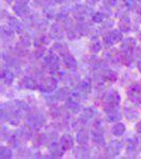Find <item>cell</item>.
I'll return each mask as SVG.
<instances>
[{
    "instance_id": "1",
    "label": "cell",
    "mask_w": 141,
    "mask_h": 159,
    "mask_svg": "<svg viewBox=\"0 0 141 159\" xmlns=\"http://www.w3.org/2000/svg\"><path fill=\"white\" fill-rule=\"evenodd\" d=\"M120 100H121L120 94L116 90L108 91L105 96V110L109 112L117 109L118 105L120 103Z\"/></svg>"
},
{
    "instance_id": "2",
    "label": "cell",
    "mask_w": 141,
    "mask_h": 159,
    "mask_svg": "<svg viewBox=\"0 0 141 159\" xmlns=\"http://www.w3.org/2000/svg\"><path fill=\"white\" fill-rule=\"evenodd\" d=\"M127 97L133 103L141 104V85L140 84H134L130 86L126 90Z\"/></svg>"
},
{
    "instance_id": "3",
    "label": "cell",
    "mask_w": 141,
    "mask_h": 159,
    "mask_svg": "<svg viewBox=\"0 0 141 159\" xmlns=\"http://www.w3.org/2000/svg\"><path fill=\"white\" fill-rule=\"evenodd\" d=\"M122 39V32L119 30H112L111 32H109L106 36L104 37L103 42L104 45H106L107 47L112 46L115 43H118L120 40Z\"/></svg>"
},
{
    "instance_id": "4",
    "label": "cell",
    "mask_w": 141,
    "mask_h": 159,
    "mask_svg": "<svg viewBox=\"0 0 141 159\" xmlns=\"http://www.w3.org/2000/svg\"><path fill=\"white\" fill-rule=\"evenodd\" d=\"M56 86H57V81L54 78H46L42 81L39 85L40 90L43 92H47V93H50L53 90L56 89Z\"/></svg>"
},
{
    "instance_id": "5",
    "label": "cell",
    "mask_w": 141,
    "mask_h": 159,
    "mask_svg": "<svg viewBox=\"0 0 141 159\" xmlns=\"http://www.w3.org/2000/svg\"><path fill=\"white\" fill-rule=\"evenodd\" d=\"M28 125L31 127V129H39L45 125V119L40 116H31L28 118Z\"/></svg>"
},
{
    "instance_id": "6",
    "label": "cell",
    "mask_w": 141,
    "mask_h": 159,
    "mask_svg": "<svg viewBox=\"0 0 141 159\" xmlns=\"http://www.w3.org/2000/svg\"><path fill=\"white\" fill-rule=\"evenodd\" d=\"M45 64L50 71H56L58 70V57L57 55L52 53L45 57Z\"/></svg>"
},
{
    "instance_id": "7",
    "label": "cell",
    "mask_w": 141,
    "mask_h": 159,
    "mask_svg": "<svg viewBox=\"0 0 141 159\" xmlns=\"http://www.w3.org/2000/svg\"><path fill=\"white\" fill-rule=\"evenodd\" d=\"M122 148V143L119 142L117 140H114L109 143V145L106 148V154L111 157H114V156H117L118 154L120 153Z\"/></svg>"
},
{
    "instance_id": "8",
    "label": "cell",
    "mask_w": 141,
    "mask_h": 159,
    "mask_svg": "<svg viewBox=\"0 0 141 159\" xmlns=\"http://www.w3.org/2000/svg\"><path fill=\"white\" fill-rule=\"evenodd\" d=\"M58 144L61 145V150H63L64 152H66V151L70 150V148L73 147V138L71 137L70 135H64L60 139Z\"/></svg>"
},
{
    "instance_id": "9",
    "label": "cell",
    "mask_w": 141,
    "mask_h": 159,
    "mask_svg": "<svg viewBox=\"0 0 141 159\" xmlns=\"http://www.w3.org/2000/svg\"><path fill=\"white\" fill-rule=\"evenodd\" d=\"M63 61H64V64L66 65V67L69 68V69H74L78 66V63H76V60L74 58V56L70 53H67L63 56Z\"/></svg>"
},
{
    "instance_id": "10",
    "label": "cell",
    "mask_w": 141,
    "mask_h": 159,
    "mask_svg": "<svg viewBox=\"0 0 141 159\" xmlns=\"http://www.w3.org/2000/svg\"><path fill=\"white\" fill-rule=\"evenodd\" d=\"M14 11L18 16H25L30 10L28 7L27 3H18V2H16V4L14 6Z\"/></svg>"
},
{
    "instance_id": "11",
    "label": "cell",
    "mask_w": 141,
    "mask_h": 159,
    "mask_svg": "<svg viewBox=\"0 0 141 159\" xmlns=\"http://www.w3.org/2000/svg\"><path fill=\"white\" fill-rule=\"evenodd\" d=\"M7 25H9V27H11L12 29L14 30L15 32H17V33H20L22 30H24L21 22H20L18 19L14 18V17H10L9 21H7Z\"/></svg>"
},
{
    "instance_id": "12",
    "label": "cell",
    "mask_w": 141,
    "mask_h": 159,
    "mask_svg": "<svg viewBox=\"0 0 141 159\" xmlns=\"http://www.w3.org/2000/svg\"><path fill=\"white\" fill-rule=\"evenodd\" d=\"M20 85L27 89H35L37 87L36 82L32 78H29V76H25V78L21 80V82H20Z\"/></svg>"
},
{
    "instance_id": "13",
    "label": "cell",
    "mask_w": 141,
    "mask_h": 159,
    "mask_svg": "<svg viewBox=\"0 0 141 159\" xmlns=\"http://www.w3.org/2000/svg\"><path fill=\"white\" fill-rule=\"evenodd\" d=\"M50 37L53 39H58V38L63 37V30L58 25H53L50 29Z\"/></svg>"
},
{
    "instance_id": "14",
    "label": "cell",
    "mask_w": 141,
    "mask_h": 159,
    "mask_svg": "<svg viewBox=\"0 0 141 159\" xmlns=\"http://www.w3.org/2000/svg\"><path fill=\"white\" fill-rule=\"evenodd\" d=\"M89 140V135L85 129H81L76 134V141H78L79 144H86Z\"/></svg>"
},
{
    "instance_id": "15",
    "label": "cell",
    "mask_w": 141,
    "mask_h": 159,
    "mask_svg": "<svg viewBox=\"0 0 141 159\" xmlns=\"http://www.w3.org/2000/svg\"><path fill=\"white\" fill-rule=\"evenodd\" d=\"M52 50L54 51V52L58 53V54L61 55V56H64V55L67 54V53L69 52L67 46H66L65 43H54V46H53Z\"/></svg>"
},
{
    "instance_id": "16",
    "label": "cell",
    "mask_w": 141,
    "mask_h": 159,
    "mask_svg": "<svg viewBox=\"0 0 141 159\" xmlns=\"http://www.w3.org/2000/svg\"><path fill=\"white\" fill-rule=\"evenodd\" d=\"M120 57H122L121 54L115 49H111L106 52V58L109 61H111V63H118V61L120 60Z\"/></svg>"
},
{
    "instance_id": "17",
    "label": "cell",
    "mask_w": 141,
    "mask_h": 159,
    "mask_svg": "<svg viewBox=\"0 0 141 159\" xmlns=\"http://www.w3.org/2000/svg\"><path fill=\"white\" fill-rule=\"evenodd\" d=\"M49 151H50V154L53 156V157H61L63 155L64 151L61 150V145L60 144H56V143H53L49 147Z\"/></svg>"
},
{
    "instance_id": "18",
    "label": "cell",
    "mask_w": 141,
    "mask_h": 159,
    "mask_svg": "<svg viewBox=\"0 0 141 159\" xmlns=\"http://www.w3.org/2000/svg\"><path fill=\"white\" fill-rule=\"evenodd\" d=\"M80 102H78V101H75V100H73V99H71L67 102V108L69 111H71V112H79L80 111V109H81V106H80Z\"/></svg>"
},
{
    "instance_id": "19",
    "label": "cell",
    "mask_w": 141,
    "mask_h": 159,
    "mask_svg": "<svg viewBox=\"0 0 141 159\" xmlns=\"http://www.w3.org/2000/svg\"><path fill=\"white\" fill-rule=\"evenodd\" d=\"M1 79L7 85H10V84H12V82L14 81V74L10 70H2Z\"/></svg>"
},
{
    "instance_id": "20",
    "label": "cell",
    "mask_w": 141,
    "mask_h": 159,
    "mask_svg": "<svg viewBox=\"0 0 141 159\" xmlns=\"http://www.w3.org/2000/svg\"><path fill=\"white\" fill-rule=\"evenodd\" d=\"M88 13H89V10L87 9V7H85L84 6H80L76 7L75 12H74V16L79 19H83L84 17H86L87 15H88Z\"/></svg>"
},
{
    "instance_id": "21",
    "label": "cell",
    "mask_w": 141,
    "mask_h": 159,
    "mask_svg": "<svg viewBox=\"0 0 141 159\" xmlns=\"http://www.w3.org/2000/svg\"><path fill=\"white\" fill-rule=\"evenodd\" d=\"M111 132H112V134H114L115 136L120 137V136H122L125 133V125L123 124V123H121V122L117 123L116 125H114Z\"/></svg>"
},
{
    "instance_id": "22",
    "label": "cell",
    "mask_w": 141,
    "mask_h": 159,
    "mask_svg": "<svg viewBox=\"0 0 141 159\" xmlns=\"http://www.w3.org/2000/svg\"><path fill=\"white\" fill-rule=\"evenodd\" d=\"M119 28L122 32H129L130 30V18L127 16L125 17H122L121 20H120V24H119Z\"/></svg>"
},
{
    "instance_id": "23",
    "label": "cell",
    "mask_w": 141,
    "mask_h": 159,
    "mask_svg": "<svg viewBox=\"0 0 141 159\" xmlns=\"http://www.w3.org/2000/svg\"><path fill=\"white\" fill-rule=\"evenodd\" d=\"M99 129H96L92 130V140L97 143V144H104V138H103V134H102Z\"/></svg>"
},
{
    "instance_id": "24",
    "label": "cell",
    "mask_w": 141,
    "mask_h": 159,
    "mask_svg": "<svg viewBox=\"0 0 141 159\" xmlns=\"http://www.w3.org/2000/svg\"><path fill=\"white\" fill-rule=\"evenodd\" d=\"M121 119V115H120V111H117L116 109L112 110V111L107 112V120L111 122L114 121H119Z\"/></svg>"
},
{
    "instance_id": "25",
    "label": "cell",
    "mask_w": 141,
    "mask_h": 159,
    "mask_svg": "<svg viewBox=\"0 0 141 159\" xmlns=\"http://www.w3.org/2000/svg\"><path fill=\"white\" fill-rule=\"evenodd\" d=\"M79 89H81V90L84 91L85 93L89 92L91 90V82L89 81V80H84V81H82L80 83V85H79Z\"/></svg>"
},
{
    "instance_id": "26",
    "label": "cell",
    "mask_w": 141,
    "mask_h": 159,
    "mask_svg": "<svg viewBox=\"0 0 141 159\" xmlns=\"http://www.w3.org/2000/svg\"><path fill=\"white\" fill-rule=\"evenodd\" d=\"M85 92L84 91H82L81 89H79L78 91H73V92H71V99H73V100H75V101H78V102H80L82 101V100H84L85 99Z\"/></svg>"
},
{
    "instance_id": "27",
    "label": "cell",
    "mask_w": 141,
    "mask_h": 159,
    "mask_svg": "<svg viewBox=\"0 0 141 159\" xmlns=\"http://www.w3.org/2000/svg\"><path fill=\"white\" fill-rule=\"evenodd\" d=\"M106 17L107 16L103 12H96L92 15V20H93L94 22H97V24H100V22H103Z\"/></svg>"
},
{
    "instance_id": "28",
    "label": "cell",
    "mask_w": 141,
    "mask_h": 159,
    "mask_svg": "<svg viewBox=\"0 0 141 159\" xmlns=\"http://www.w3.org/2000/svg\"><path fill=\"white\" fill-rule=\"evenodd\" d=\"M68 94H69V91L67 88H61L60 91L56 92L54 98L56 100H65L68 97Z\"/></svg>"
},
{
    "instance_id": "29",
    "label": "cell",
    "mask_w": 141,
    "mask_h": 159,
    "mask_svg": "<svg viewBox=\"0 0 141 159\" xmlns=\"http://www.w3.org/2000/svg\"><path fill=\"white\" fill-rule=\"evenodd\" d=\"M1 34H2V37L3 38H12L13 35H14V32H13V29L11 27H9V28L2 27Z\"/></svg>"
},
{
    "instance_id": "30",
    "label": "cell",
    "mask_w": 141,
    "mask_h": 159,
    "mask_svg": "<svg viewBox=\"0 0 141 159\" xmlns=\"http://www.w3.org/2000/svg\"><path fill=\"white\" fill-rule=\"evenodd\" d=\"M101 48H102V45H101V43H100L99 40H94V42H92L91 45L89 46L90 52H92V53H98V52H100Z\"/></svg>"
},
{
    "instance_id": "31",
    "label": "cell",
    "mask_w": 141,
    "mask_h": 159,
    "mask_svg": "<svg viewBox=\"0 0 141 159\" xmlns=\"http://www.w3.org/2000/svg\"><path fill=\"white\" fill-rule=\"evenodd\" d=\"M12 151L7 147H2L0 148V158H11Z\"/></svg>"
},
{
    "instance_id": "32",
    "label": "cell",
    "mask_w": 141,
    "mask_h": 159,
    "mask_svg": "<svg viewBox=\"0 0 141 159\" xmlns=\"http://www.w3.org/2000/svg\"><path fill=\"white\" fill-rule=\"evenodd\" d=\"M103 78L105 80H108V81H111V80L115 81L116 78H117V75H116V73H115V72H112V71L107 70V69H106V70H105V72H104V74H103Z\"/></svg>"
},
{
    "instance_id": "33",
    "label": "cell",
    "mask_w": 141,
    "mask_h": 159,
    "mask_svg": "<svg viewBox=\"0 0 141 159\" xmlns=\"http://www.w3.org/2000/svg\"><path fill=\"white\" fill-rule=\"evenodd\" d=\"M34 43L37 46V47H43V46H45V45H47V43H48V39L45 36H42L39 38H37V39L35 40Z\"/></svg>"
},
{
    "instance_id": "34",
    "label": "cell",
    "mask_w": 141,
    "mask_h": 159,
    "mask_svg": "<svg viewBox=\"0 0 141 159\" xmlns=\"http://www.w3.org/2000/svg\"><path fill=\"white\" fill-rule=\"evenodd\" d=\"M125 4H126V7L130 10L136 9V6H137V0H125Z\"/></svg>"
},
{
    "instance_id": "35",
    "label": "cell",
    "mask_w": 141,
    "mask_h": 159,
    "mask_svg": "<svg viewBox=\"0 0 141 159\" xmlns=\"http://www.w3.org/2000/svg\"><path fill=\"white\" fill-rule=\"evenodd\" d=\"M125 109H126V118H129L130 115H133V116H134L135 118L138 117L137 111H135L134 109H132V108H125Z\"/></svg>"
},
{
    "instance_id": "36",
    "label": "cell",
    "mask_w": 141,
    "mask_h": 159,
    "mask_svg": "<svg viewBox=\"0 0 141 159\" xmlns=\"http://www.w3.org/2000/svg\"><path fill=\"white\" fill-rule=\"evenodd\" d=\"M104 3L108 7H112L117 3V0H104Z\"/></svg>"
},
{
    "instance_id": "37",
    "label": "cell",
    "mask_w": 141,
    "mask_h": 159,
    "mask_svg": "<svg viewBox=\"0 0 141 159\" xmlns=\"http://www.w3.org/2000/svg\"><path fill=\"white\" fill-rule=\"evenodd\" d=\"M136 11L141 14V0H137V6H136Z\"/></svg>"
},
{
    "instance_id": "38",
    "label": "cell",
    "mask_w": 141,
    "mask_h": 159,
    "mask_svg": "<svg viewBox=\"0 0 141 159\" xmlns=\"http://www.w3.org/2000/svg\"><path fill=\"white\" fill-rule=\"evenodd\" d=\"M136 130H137L138 133H140V134H141V121L138 122L137 125H136Z\"/></svg>"
},
{
    "instance_id": "39",
    "label": "cell",
    "mask_w": 141,
    "mask_h": 159,
    "mask_svg": "<svg viewBox=\"0 0 141 159\" xmlns=\"http://www.w3.org/2000/svg\"><path fill=\"white\" fill-rule=\"evenodd\" d=\"M100 0H87V2L88 3H90V4H96L97 2H99Z\"/></svg>"
},
{
    "instance_id": "40",
    "label": "cell",
    "mask_w": 141,
    "mask_h": 159,
    "mask_svg": "<svg viewBox=\"0 0 141 159\" xmlns=\"http://www.w3.org/2000/svg\"><path fill=\"white\" fill-rule=\"evenodd\" d=\"M16 2H18V3H28L29 0H16Z\"/></svg>"
},
{
    "instance_id": "41",
    "label": "cell",
    "mask_w": 141,
    "mask_h": 159,
    "mask_svg": "<svg viewBox=\"0 0 141 159\" xmlns=\"http://www.w3.org/2000/svg\"><path fill=\"white\" fill-rule=\"evenodd\" d=\"M137 67H138V70H139V71H140V73H141V60H140V61H138Z\"/></svg>"
},
{
    "instance_id": "42",
    "label": "cell",
    "mask_w": 141,
    "mask_h": 159,
    "mask_svg": "<svg viewBox=\"0 0 141 159\" xmlns=\"http://www.w3.org/2000/svg\"><path fill=\"white\" fill-rule=\"evenodd\" d=\"M57 2H60V3H63V2H66V1H68V0H56Z\"/></svg>"
},
{
    "instance_id": "43",
    "label": "cell",
    "mask_w": 141,
    "mask_h": 159,
    "mask_svg": "<svg viewBox=\"0 0 141 159\" xmlns=\"http://www.w3.org/2000/svg\"><path fill=\"white\" fill-rule=\"evenodd\" d=\"M139 38H140V40H141V32L139 33Z\"/></svg>"
},
{
    "instance_id": "44",
    "label": "cell",
    "mask_w": 141,
    "mask_h": 159,
    "mask_svg": "<svg viewBox=\"0 0 141 159\" xmlns=\"http://www.w3.org/2000/svg\"><path fill=\"white\" fill-rule=\"evenodd\" d=\"M7 2H11V1H13V0H7Z\"/></svg>"
}]
</instances>
